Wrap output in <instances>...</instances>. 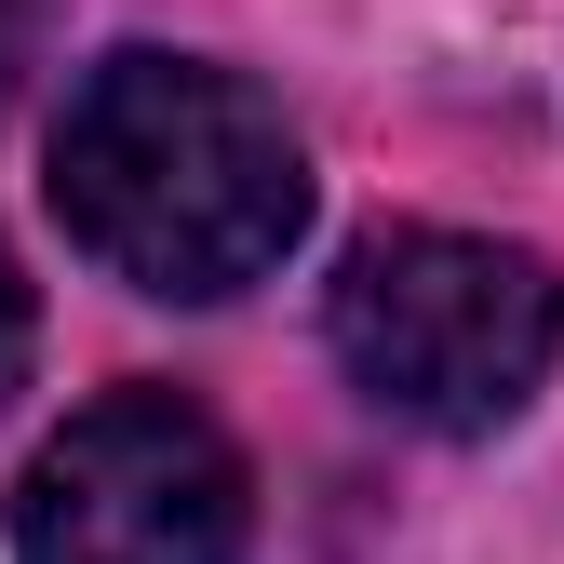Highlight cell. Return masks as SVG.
Instances as JSON below:
<instances>
[{"mask_svg": "<svg viewBox=\"0 0 564 564\" xmlns=\"http://www.w3.org/2000/svg\"><path fill=\"white\" fill-rule=\"evenodd\" d=\"M54 216L134 296H242L310 229V149L202 54H108L54 121Z\"/></svg>", "mask_w": 564, "mask_h": 564, "instance_id": "1", "label": "cell"}, {"mask_svg": "<svg viewBox=\"0 0 564 564\" xmlns=\"http://www.w3.org/2000/svg\"><path fill=\"white\" fill-rule=\"evenodd\" d=\"M28 349H41V310H28L14 256H0V390H28Z\"/></svg>", "mask_w": 564, "mask_h": 564, "instance_id": "4", "label": "cell"}, {"mask_svg": "<svg viewBox=\"0 0 564 564\" xmlns=\"http://www.w3.org/2000/svg\"><path fill=\"white\" fill-rule=\"evenodd\" d=\"M28 67H41V0H0V108L28 95Z\"/></svg>", "mask_w": 564, "mask_h": 564, "instance_id": "5", "label": "cell"}, {"mask_svg": "<svg viewBox=\"0 0 564 564\" xmlns=\"http://www.w3.org/2000/svg\"><path fill=\"white\" fill-rule=\"evenodd\" d=\"M14 564H242V457L175 390H108L28 457Z\"/></svg>", "mask_w": 564, "mask_h": 564, "instance_id": "3", "label": "cell"}, {"mask_svg": "<svg viewBox=\"0 0 564 564\" xmlns=\"http://www.w3.org/2000/svg\"><path fill=\"white\" fill-rule=\"evenodd\" d=\"M336 364L416 431H498L564 349V282L484 229H377L323 296Z\"/></svg>", "mask_w": 564, "mask_h": 564, "instance_id": "2", "label": "cell"}]
</instances>
